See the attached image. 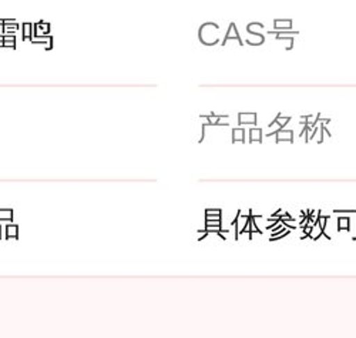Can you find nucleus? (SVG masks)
Masks as SVG:
<instances>
[{
    "instance_id": "6",
    "label": "nucleus",
    "mask_w": 356,
    "mask_h": 338,
    "mask_svg": "<svg viewBox=\"0 0 356 338\" xmlns=\"http://www.w3.org/2000/svg\"><path fill=\"white\" fill-rule=\"evenodd\" d=\"M289 121H291V117H281V116H278V117L271 123V125H270L268 128H274V125H277V123H278L280 129H284V128L288 125Z\"/></svg>"
},
{
    "instance_id": "2",
    "label": "nucleus",
    "mask_w": 356,
    "mask_h": 338,
    "mask_svg": "<svg viewBox=\"0 0 356 338\" xmlns=\"http://www.w3.org/2000/svg\"><path fill=\"white\" fill-rule=\"evenodd\" d=\"M238 125L244 126V125H257V114L255 113H240L238 116Z\"/></svg>"
},
{
    "instance_id": "1",
    "label": "nucleus",
    "mask_w": 356,
    "mask_h": 338,
    "mask_svg": "<svg viewBox=\"0 0 356 338\" xmlns=\"http://www.w3.org/2000/svg\"><path fill=\"white\" fill-rule=\"evenodd\" d=\"M275 137V143H282V141H288V143H293V130H285V129H280L275 132H271L268 135H265V137Z\"/></svg>"
},
{
    "instance_id": "10",
    "label": "nucleus",
    "mask_w": 356,
    "mask_h": 338,
    "mask_svg": "<svg viewBox=\"0 0 356 338\" xmlns=\"http://www.w3.org/2000/svg\"><path fill=\"white\" fill-rule=\"evenodd\" d=\"M205 226H218V227H222V220H205Z\"/></svg>"
},
{
    "instance_id": "11",
    "label": "nucleus",
    "mask_w": 356,
    "mask_h": 338,
    "mask_svg": "<svg viewBox=\"0 0 356 338\" xmlns=\"http://www.w3.org/2000/svg\"><path fill=\"white\" fill-rule=\"evenodd\" d=\"M335 214H356V210H334Z\"/></svg>"
},
{
    "instance_id": "13",
    "label": "nucleus",
    "mask_w": 356,
    "mask_h": 338,
    "mask_svg": "<svg viewBox=\"0 0 356 338\" xmlns=\"http://www.w3.org/2000/svg\"><path fill=\"white\" fill-rule=\"evenodd\" d=\"M352 240H353V241H356V234L352 237Z\"/></svg>"
},
{
    "instance_id": "12",
    "label": "nucleus",
    "mask_w": 356,
    "mask_h": 338,
    "mask_svg": "<svg viewBox=\"0 0 356 338\" xmlns=\"http://www.w3.org/2000/svg\"><path fill=\"white\" fill-rule=\"evenodd\" d=\"M222 214H218V216H211V214H210V216H207L205 217V220H222Z\"/></svg>"
},
{
    "instance_id": "5",
    "label": "nucleus",
    "mask_w": 356,
    "mask_h": 338,
    "mask_svg": "<svg viewBox=\"0 0 356 338\" xmlns=\"http://www.w3.org/2000/svg\"><path fill=\"white\" fill-rule=\"evenodd\" d=\"M350 231V219L348 216L338 217V231Z\"/></svg>"
},
{
    "instance_id": "9",
    "label": "nucleus",
    "mask_w": 356,
    "mask_h": 338,
    "mask_svg": "<svg viewBox=\"0 0 356 338\" xmlns=\"http://www.w3.org/2000/svg\"><path fill=\"white\" fill-rule=\"evenodd\" d=\"M8 237H16L17 236V226H8Z\"/></svg>"
},
{
    "instance_id": "8",
    "label": "nucleus",
    "mask_w": 356,
    "mask_h": 338,
    "mask_svg": "<svg viewBox=\"0 0 356 338\" xmlns=\"http://www.w3.org/2000/svg\"><path fill=\"white\" fill-rule=\"evenodd\" d=\"M218 216V214H222V210L221 208H207L205 210V216Z\"/></svg>"
},
{
    "instance_id": "3",
    "label": "nucleus",
    "mask_w": 356,
    "mask_h": 338,
    "mask_svg": "<svg viewBox=\"0 0 356 338\" xmlns=\"http://www.w3.org/2000/svg\"><path fill=\"white\" fill-rule=\"evenodd\" d=\"M232 144L240 143V141H245V129L244 128H235L232 129Z\"/></svg>"
},
{
    "instance_id": "7",
    "label": "nucleus",
    "mask_w": 356,
    "mask_h": 338,
    "mask_svg": "<svg viewBox=\"0 0 356 338\" xmlns=\"http://www.w3.org/2000/svg\"><path fill=\"white\" fill-rule=\"evenodd\" d=\"M12 217H13V213H12V210H6V208H3V210H0V220H5V222H12Z\"/></svg>"
},
{
    "instance_id": "4",
    "label": "nucleus",
    "mask_w": 356,
    "mask_h": 338,
    "mask_svg": "<svg viewBox=\"0 0 356 338\" xmlns=\"http://www.w3.org/2000/svg\"><path fill=\"white\" fill-rule=\"evenodd\" d=\"M262 129L261 128H252L251 130H250V143H254V141H257V143H262Z\"/></svg>"
}]
</instances>
